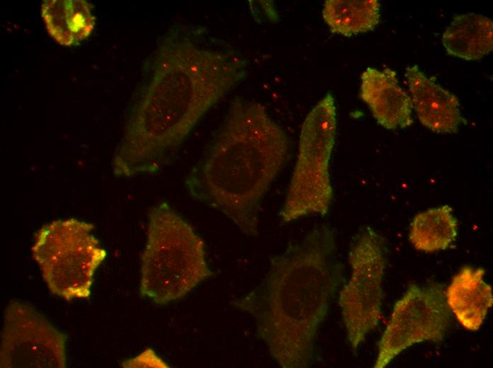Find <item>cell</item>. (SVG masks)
Returning <instances> with one entry per match:
<instances>
[{"label":"cell","mask_w":493,"mask_h":368,"mask_svg":"<svg viewBox=\"0 0 493 368\" xmlns=\"http://www.w3.org/2000/svg\"><path fill=\"white\" fill-rule=\"evenodd\" d=\"M168 37L164 93L133 113L113 161L117 177L154 173L169 165L200 118L245 76L244 59L219 49L202 26L175 25Z\"/></svg>","instance_id":"obj_1"},{"label":"cell","mask_w":493,"mask_h":368,"mask_svg":"<svg viewBox=\"0 0 493 368\" xmlns=\"http://www.w3.org/2000/svg\"><path fill=\"white\" fill-rule=\"evenodd\" d=\"M342 280L333 231L319 225L272 256L262 280L231 304L254 318L257 337L280 367L306 368Z\"/></svg>","instance_id":"obj_2"},{"label":"cell","mask_w":493,"mask_h":368,"mask_svg":"<svg viewBox=\"0 0 493 368\" xmlns=\"http://www.w3.org/2000/svg\"><path fill=\"white\" fill-rule=\"evenodd\" d=\"M290 141L254 101L235 98L203 156L186 178L191 197L259 235L263 197L287 161Z\"/></svg>","instance_id":"obj_3"},{"label":"cell","mask_w":493,"mask_h":368,"mask_svg":"<svg viewBox=\"0 0 493 368\" xmlns=\"http://www.w3.org/2000/svg\"><path fill=\"white\" fill-rule=\"evenodd\" d=\"M212 275L204 242L193 227L167 202L152 207L141 256V297L158 305L166 304Z\"/></svg>","instance_id":"obj_4"},{"label":"cell","mask_w":493,"mask_h":368,"mask_svg":"<svg viewBox=\"0 0 493 368\" xmlns=\"http://www.w3.org/2000/svg\"><path fill=\"white\" fill-rule=\"evenodd\" d=\"M336 125V102L329 92L303 122L297 160L279 213L283 224L310 214H328L333 197L329 163Z\"/></svg>","instance_id":"obj_5"},{"label":"cell","mask_w":493,"mask_h":368,"mask_svg":"<svg viewBox=\"0 0 493 368\" xmlns=\"http://www.w3.org/2000/svg\"><path fill=\"white\" fill-rule=\"evenodd\" d=\"M94 229L72 217L52 221L36 232L32 255L55 295L67 301L90 298L94 274L107 255Z\"/></svg>","instance_id":"obj_6"},{"label":"cell","mask_w":493,"mask_h":368,"mask_svg":"<svg viewBox=\"0 0 493 368\" xmlns=\"http://www.w3.org/2000/svg\"><path fill=\"white\" fill-rule=\"evenodd\" d=\"M350 280L339 295V305L351 347L356 350L379 323L383 300L385 254L382 237L364 228L352 243Z\"/></svg>","instance_id":"obj_7"},{"label":"cell","mask_w":493,"mask_h":368,"mask_svg":"<svg viewBox=\"0 0 493 368\" xmlns=\"http://www.w3.org/2000/svg\"><path fill=\"white\" fill-rule=\"evenodd\" d=\"M451 314L444 287L431 283L409 285L393 306L379 340L375 368L387 367L404 350L414 344L441 343L450 325Z\"/></svg>","instance_id":"obj_8"},{"label":"cell","mask_w":493,"mask_h":368,"mask_svg":"<svg viewBox=\"0 0 493 368\" xmlns=\"http://www.w3.org/2000/svg\"><path fill=\"white\" fill-rule=\"evenodd\" d=\"M67 335L32 306L12 301L1 335V368H64Z\"/></svg>","instance_id":"obj_9"},{"label":"cell","mask_w":493,"mask_h":368,"mask_svg":"<svg viewBox=\"0 0 493 368\" xmlns=\"http://www.w3.org/2000/svg\"><path fill=\"white\" fill-rule=\"evenodd\" d=\"M412 108L420 123L437 134H456L467 120L458 98L429 78L417 64L405 74Z\"/></svg>","instance_id":"obj_10"},{"label":"cell","mask_w":493,"mask_h":368,"mask_svg":"<svg viewBox=\"0 0 493 368\" xmlns=\"http://www.w3.org/2000/svg\"><path fill=\"white\" fill-rule=\"evenodd\" d=\"M359 95L382 127L395 130L413 125L411 98L399 84L393 69L368 67L361 76Z\"/></svg>","instance_id":"obj_11"},{"label":"cell","mask_w":493,"mask_h":368,"mask_svg":"<svg viewBox=\"0 0 493 368\" xmlns=\"http://www.w3.org/2000/svg\"><path fill=\"white\" fill-rule=\"evenodd\" d=\"M484 273L483 268L464 266L445 291L448 309L470 331L480 328L493 304L492 287L484 280Z\"/></svg>","instance_id":"obj_12"},{"label":"cell","mask_w":493,"mask_h":368,"mask_svg":"<svg viewBox=\"0 0 493 368\" xmlns=\"http://www.w3.org/2000/svg\"><path fill=\"white\" fill-rule=\"evenodd\" d=\"M41 14L50 36L64 46L79 45L95 26L91 6L84 0H45Z\"/></svg>","instance_id":"obj_13"},{"label":"cell","mask_w":493,"mask_h":368,"mask_svg":"<svg viewBox=\"0 0 493 368\" xmlns=\"http://www.w3.org/2000/svg\"><path fill=\"white\" fill-rule=\"evenodd\" d=\"M442 42L450 56L479 60L493 50V22L475 13L457 15L445 30Z\"/></svg>","instance_id":"obj_14"},{"label":"cell","mask_w":493,"mask_h":368,"mask_svg":"<svg viewBox=\"0 0 493 368\" xmlns=\"http://www.w3.org/2000/svg\"><path fill=\"white\" fill-rule=\"evenodd\" d=\"M458 234V222L453 209L444 205L416 214L411 222L409 238L416 250L434 253L450 248Z\"/></svg>","instance_id":"obj_15"},{"label":"cell","mask_w":493,"mask_h":368,"mask_svg":"<svg viewBox=\"0 0 493 368\" xmlns=\"http://www.w3.org/2000/svg\"><path fill=\"white\" fill-rule=\"evenodd\" d=\"M322 17L332 33L351 37L377 27L380 4L378 0H327Z\"/></svg>","instance_id":"obj_16"},{"label":"cell","mask_w":493,"mask_h":368,"mask_svg":"<svg viewBox=\"0 0 493 368\" xmlns=\"http://www.w3.org/2000/svg\"><path fill=\"white\" fill-rule=\"evenodd\" d=\"M164 362L150 349L146 350L134 359L123 362L125 367H163Z\"/></svg>","instance_id":"obj_17"}]
</instances>
